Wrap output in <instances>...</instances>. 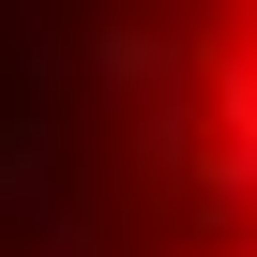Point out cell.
Returning <instances> with one entry per match:
<instances>
[{
    "label": "cell",
    "instance_id": "1",
    "mask_svg": "<svg viewBox=\"0 0 257 257\" xmlns=\"http://www.w3.org/2000/svg\"><path fill=\"white\" fill-rule=\"evenodd\" d=\"M167 137L137 152V242L121 257H257V16L182 31V61H152Z\"/></svg>",
    "mask_w": 257,
    "mask_h": 257
}]
</instances>
